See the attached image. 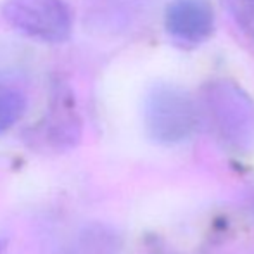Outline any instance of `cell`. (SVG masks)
Returning a JSON list of instances; mask_svg holds the SVG:
<instances>
[{"mask_svg": "<svg viewBox=\"0 0 254 254\" xmlns=\"http://www.w3.org/2000/svg\"><path fill=\"white\" fill-rule=\"evenodd\" d=\"M168 30L185 42H201L213 30V9L206 0H175L168 9Z\"/></svg>", "mask_w": 254, "mask_h": 254, "instance_id": "3957f363", "label": "cell"}, {"mask_svg": "<svg viewBox=\"0 0 254 254\" xmlns=\"http://www.w3.org/2000/svg\"><path fill=\"white\" fill-rule=\"evenodd\" d=\"M26 111V97L17 88L0 83V135L12 128Z\"/></svg>", "mask_w": 254, "mask_h": 254, "instance_id": "5b68a950", "label": "cell"}, {"mask_svg": "<svg viewBox=\"0 0 254 254\" xmlns=\"http://www.w3.org/2000/svg\"><path fill=\"white\" fill-rule=\"evenodd\" d=\"M145 120L152 138L163 144H175L187 138L195 123L190 101L173 88H157L152 92L145 107Z\"/></svg>", "mask_w": 254, "mask_h": 254, "instance_id": "7a4b0ae2", "label": "cell"}, {"mask_svg": "<svg viewBox=\"0 0 254 254\" xmlns=\"http://www.w3.org/2000/svg\"><path fill=\"white\" fill-rule=\"evenodd\" d=\"M5 246H7V235L3 234L2 230H0V254L3 253V249H5Z\"/></svg>", "mask_w": 254, "mask_h": 254, "instance_id": "52a82bcc", "label": "cell"}, {"mask_svg": "<svg viewBox=\"0 0 254 254\" xmlns=\"http://www.w3.org/2000/svg\"><path fill=\"white\" fill-rule=\"evenodd\" d=\"M3 17L21 33L47 44L67 40L73 30L69 7L64 0H7Z\"/></svg>", "mask_w": 254, "mask_h": 254, "instance_id": "6da1fadb", "label": "cell"}, {"mask_svg": "<svg viewBox=\"0 0 254 254\" xmlns=\"http://www.w3.org/2000/svg\"><path fill=\"white\" fill-rule=\"evenodd\" d=\"M227 2L242 30L254 37V0H227Z\"/></svg>", "mask_w": 254, "mask_h": 254, "instance_id": "8992f818", "label": "cell"}, {"mask_svg": "<svg viewBox=\"0 0 254 254\" xmlns=\"http://www.w3.org/2000/svg\"><path fill=\"white\" fill-rule=\"evenodd\" d=\"M78 121L73 114V104L71 97L66 92L59 95V101L52 106V111L45 121V135L47 140L56 147L66 149L73 145L78 138Z\"/></svg>", "mask_w": 254, "mask_h": 254, "instance_id": "277c9868", "label": "cell"}]
</instances>
